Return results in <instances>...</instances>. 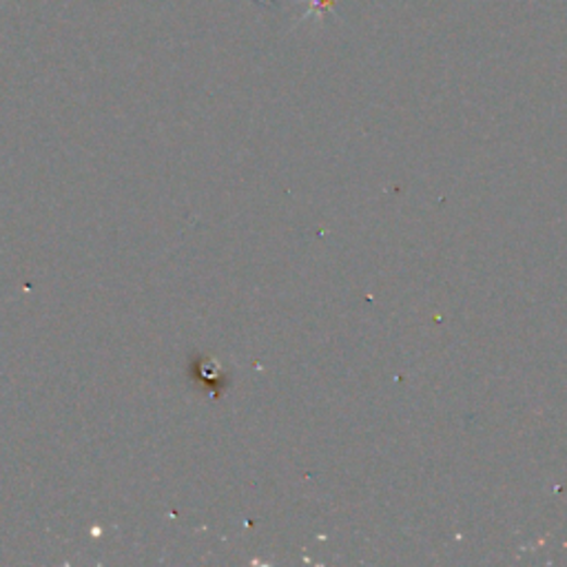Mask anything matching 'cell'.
I'll use <instances>...</instances> for the list:
<instances>
[{"label": "cell", "mask_w": 567, "mask_h": 567, "mask_svg": "<svg viewBox=\"0 0 567 567\" xmlns=\"http://www.w3.org/2000/svg\"><path fill=\"white\" fill-rule=\"evenodd\" d=\"M304 3H306V12L302 21H311V19H326L328 14H333L337 0H304Z\"/></svg>", "instance_id": "1"}]
</instances>
